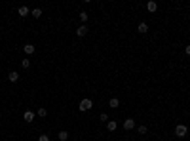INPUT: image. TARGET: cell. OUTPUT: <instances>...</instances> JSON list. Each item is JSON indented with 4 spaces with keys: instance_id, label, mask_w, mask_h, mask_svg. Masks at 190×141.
I'll return each instance as SVG.
<instances>
[{
    "instance_id": "6da1fadb",
    "label": "cell",
    "mask_w": 190,
    "mask_h": 141,
    "mask_svg": "<svg viewBox=\"0 0 190 141\" xmlns=\"http://www.w3.org/2000/svg\"><path fill=\"white\" fill-rule=\"evenodd\" d=\"M186 132H188V128L184 126V124H179V126L175 128V135H177V137H184Z\"/></svg>"
},
{
    "instance_id": "7a4b0ae2",
    "label": "cell",
    "mask_w": 190,
    "mask_h": 141,
    "mask_svg": "<svg viewBox=\"0 0 190 141\" xmlns=\"http://www.w3.org/2000/svg\"><path fill=\"white\" fill-rule=\"evenodd\" d=\"M91 107H93V103H91V99H82V101H80V111H82V112L90 111Z\"/></svg>"
},
{
    "instance_id": "3957f363",
    "label": "cell",
    "mask_w": 190,
    "mask_h": 141,
    "mask_svg": "<svg viewBox=\"0 0 190 141\" xmlns=\"http://www.w3.org/2000/svg\"><path fill=\"white\" fill-rule=\"evenodd\" d=\"M124 128H126V130H133V128H135V120H133V118H127L126 122H124Z\"/></svg>"
},
{
    "instance_id": "277c9868",
    "label": "cell",
    "mask_w": 190,
    "mask_h": 141,
    "mask_svg": "<svg viewBox=\"0 0 190 141\" xmlns=\"http://www.w3.org/2000/svg\"><path fill=\"white\" fill-rule=\"evenodd\" d=\"M76 34H78V36H86L88 34V27L86 25H80L78 29H76Z\"/></svg>"
},
{
    "instance_id": "5b68a950",
    "label": "cell",
    "mask_w": 190,
    "mask_h": 141,
    "mask_svg": "<svg viewBox=\"0 0 190 141\" xmlns=\"http://www.w3.org/2000/svg\"><path fill=\"white\" fill-rule=\"evenodd\" d=\"M29 14H31V10L27 6H19V15H21V17H27Z\"/></svg>"
},
{
    "instance_id": "8992f818",
    "label": "cell",
    "mask_w": 190,
    "mask_h": 141,
    "mask_svg": "<svg viewBox=\"0 0 190 141\" xmlns=\"http://www.w3.org/2000/svg\"><path fill=\"white\" fill-rule=\"evenodd\" d=\"M8 80H10V82H17V80H19V72L11 71L10 74H8Z\"/></svg>"
},
{
    "instance_id": "52a82bcc",
    "label": "cell",
    "mask_w": 190,
    "mask_h": 141,
    "mask_svg": "<svg viewBox=\"0 0 190 141\" xmlns=\"http://www.w3.org/2000/svg\"><path fill=\"white\" fill-rule=\"evenodd\" d=\"M23 50H25L27 55H32V54H34V46H32V44H25V46H23Z\"/></svg>"
},
{
    "instance_id": "ba28073f",
    "label": "cell",
    "mask_w": 190,
    "mask_h": 141,
    "mask_svg": "<svg viewBox=\"0 0 190 141\" xmlns=\"http://www.w3.org/2000/svg\"><path fill=\"white\" fill-rule=\"evenodd\" d=\"M147 10H148V11H156V10H158V4H156L154 0H150V2L147 4Z\"/></svg>"
},
{
    "instance_id": "9c48e42d",
    "label": "cell",
    "mask_w": 190,
    "mask_h": 141,
    "mask_svg": "<svg viewBox=\"0 0 190 141\" xmlns=\"http://www.w3.org/2000/svg\"><path fill=\"white\" fill-rule=\"evenodd\" d=\"M137 29H139V33H143V34H144V33H148V25H147V23H144V21H141Z\"/></svg>"
},
{
    "instance_id": "30bf717a",
    "label": "cell",
    "mask_w": 190,
    "mask_h": 141,
    "mask_svg": "<svg viewBox=\"0 0 190 141\" xmlns=\"http://www.w3.org/2000/svg\"><path fill=\"white\" fill-rule=\"evenodd\" d=\"M116 128H118V124H116L114 120H110V122H107V130H108V132H114Z\"/></svg>"
},
{
    "instance_id": "8fae6325",
    "label": "cell",
    "mask_w": 190,
    "mask_h": 141,
    "mask_svg": "<svg viewBox=\"0 0 190 141\" xmlns=\"http://www.w3.org/2000/svg\"><path fill=\"white\" fill-rule=\"evenodd\" d=\"M23 118H25V122H32V118H34V115H32L31 111H27L25 115H23Z\"/></svg>"
},
{
    "instance_id": "7c38bea8",
    "label": "cell",
    "mask_w": 190,
    "mask_h": 141,
    "mask_svg": "<svg viewBox=\"0 0 190 141\" xmlns=\"http://www.w3.org/2000/svg\"><path fill=\"white\" fill-rule=\"evenodd\" d=\"M108 105H110V109H118V107H120V101H118V99H116V97H112Z\"/></svg>"
},
{
    "instance_id": "4fadbf2b",
    "label": "cell",
    "mask_w": 190,
    "mask_h": 141,
    "mask_svg": "<svg viewBox=\"0 0 190 141\" xmlns=\"http://www.w3.org/2000/svg\"><path fill=\"white\" fill-rule=\"evenodd\" d=\"M57 137H59V141H67L68 139V134H67V132H59V135H57Z\"/></svg>"
},
{
    "instance_id": "5bb4252c",
    "label": "cell",
    "mask_w": 190,
    "mask_h": 141,
    "mask_svg": "<svg viewBox=\"0 0 190 141\" xmlns=\"http://www.w3.org/2000/svg\"><path fill=\"white\" fill-rule=\"evenodd\" d=\"M31 15H34V17H40V15H42V10H40V8H34V10L31 11Z\"/></svg>"
},
{
    "instance_id": "9a60e30c",
    "label": "cell",
    "mask_w": 190,
    "mask_h": 141,
    "mask_svg": "<svg viewBox=\"0 0 190 141\" xmlns=\"http://www.w3.org/2000/svg\"><path fill=\"white\" fill-rule=\"evenodd\" d=\"M21 65H23V69H29V67H31V59H23Z\"/></svg>"
},
{
    "instance_id": "2e32d148",
    "label": "cell",
    "mask_w": 190,
    "mask_h": 141,
    "mask_svg": "<svg viewBox=\"0 0 190 141\" xmlns=\"http://www.w3.org/2000/svg\"><path fill=\"white\" fill-rule=\"evenodd\" d=\"M46 115H48V111H46L44 107H40V109H38V116H42V118H44Z\"/></svg>"
},
{
    "instance_id": "e0dca14e",
    "label": "cell",
    "mask_w": 190,
    "mask_h": 141,
    "mask_svg": "<svg viewBox=\"0 0 190 141\" xmlns=\"http://www.w3.org/2000/svg\"><path fill=\"white\" fill-rule=\"evenodd\" d=\"M80 19H82V21H88V14L86 11H80Z\"/></svg>"
},
{
    "instance_id": "ac0fdd59",
    "label": "cell",
    "mask_w": 190,
    "mask_h": 141,
    "mask_svg": "<svg viewBox=\"0 0 190 141\" xmlns=\"http://www.w3.org/2000/svg\"><path fill=\"white\" fill-rule=\"evenodd\" d=\"M137 130H139V134H141V135H143V134H147V126H139Z\"/></svg>"
},
{
    "instance_id": "d6986e66",
    "label": "cell",
    "mask_w": 190,
    "mask_h": 141,
    "mask_svg": "<svg viewBox=\"0 0 190 141\" xmlns=\"http://www.w3.org/2000/svg\"><path fill=\"white\" fill-rule=\"evenodd\" d=\"M38 141H50V137H48L46 134H42V135H40V137H38Z\"/></svg>"
},
{
    "instance_id": "ffe728a7",
    "label": "cell",
    "mask_w": 190,
    "mask_h": 141,
    "mask_svg": "<svg viewBox=\"0 0 190 141\" xmlns=\"http://www.w3.org/2000/svg\"><path fill=\"white\" fill-rule=\"evenodd\" d=\"M99 118H101V120H103V122H107V120H108V116H107V115H105V112H101V116H99Z\"/></svg>"
},
{
    "instance_id": "44dd1931",
    "label": "cell",
    "mask_w": 190,
    "mask_h": 141,
    "mask_svg": "<svg viewBox=\"0 0 190 141\" xmlns=\"http://www.w3.org/2000/svg\"><path fill=\"white\" fill-rule=\"evenodd\" d=\"M186 55H190V44L186 46Z\"/></svg>"
}]
</instances>
